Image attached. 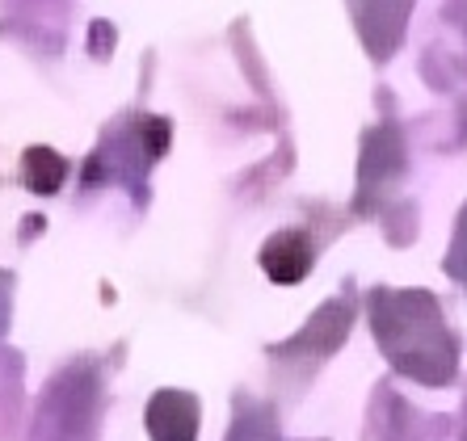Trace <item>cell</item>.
Returning <instances> with one entry per match:
<instances>
[{
	"label": "cell",
	"mask_w": 467,
	"mask_h": 441,
	"mask_svg": "<svg viewBox=\"0 0 467 441\" xmlns=\"http://www.w3.org/2000/svg\"><path fill=\"white\" fill-rule=\"evenodd\" d=\"M152 441H194L198 437V399L185 391H161L148 404Z\"/></svg>",
	"instance_id": "cell-1"
},
{
	"label": "cell",
	"mask_w": 467,
	"mask_h": 441,
	"mask_svg": "<svg viewBox=\"0 0 467 441\" xmlns=\"http://www.w3.org/2000/svg\"><path fill=\"white\" fill-rule=\"evenodd\" d=\"M299 240H304V236H274V244L261 252V265L270 270L274 282H299V278H304L312 252H307V248H299Z\"/></svg>",
	"instance_id": "cell-2"
},
{
	"label": "cell",
	"mask_w": 467,
	"mask_h": 441,
	"mask_svg": "<svg viewBox=\"0 0 467 441\" xmlns=\"http://www.w3.org/2000/svg\"><path fill=\"white\" fill-rule=\"evenodd\" d=\"M30 151L38 156V164H43L38 172H30V177H26V181H30V190H34V194H55V190L64 185V172H67L64 156H55V151H47V148H30Z\"/></svg>",
	"instance_id": "cell-3"
}]
</instances>
